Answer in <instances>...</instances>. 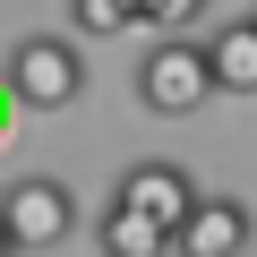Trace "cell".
I'll list each match as a JSON object with an SVG mask.
<instances>
[{"mask_svg": "<svg viewBox=\"0 0 257 257\" xmlns=\"http://www.w3.org/2000/svg\"><path fill=\"white\" fill-rule=\"evenodd\" d=\"M248 240H257V214L240 197H197L189 223L172 231V257H240Z\"/></svg>", "mask_w": 257, "mask_h": 257, "instance_id": "5", "label": "cell"}, {"mask_svg": "<svg viewBox=\"0 0 257 257\" xmlns=\"http://www.w3.org/2000/svg\"><path fill=\"white\" fill-rule=\"evenodd\" d=\"M0 77H9L18 111H69V103L86 94V52H77L69 35H26Z\"/></svg>", "mask_w": 257, "mask_h": 257, "instance_id": "1", "label": "cell"}, {"mask_svg": "<svg viewBox=\"0 0 257 257\" xmlns=\"http://www.w3.org/2000/svg\"><path fill=\"white\" fill-rule=\"evenodd\" d=\"M9 120H18V94H9V77H0V138H9Z\"/></svg>", "mask_w": 257, "mask_h": 257, "instance_id": "10", "label": "cell"}, {"mask_svg": "<svg viewBox=\"0 0 257 257\" xmlns=\"http://www.w3.org/2000/svg\"><path fill=\"white\" fill-rule=\"evenodd\" d=\"M206 18V0H138V26H155V35H189Z\"/></svg>", "mask_w": 257, "mask_h": 257, "instance_id": "9", "label": "cell"}, {"mask_svg": "<svg viewBox=\"0 0 257 257\" xmlns=\"http://www.w3.org/2000/svg\"><path fill=\"white\" fill-rule=\"evenodd\" d=\"M206 69H214V94H257V18H231L206 35Z\"/></svg>", "mask_w": 257, "mask_h": 257, "instance_id": "6", "label": "cell"}, {"mask_svg": "<svg viewBox=\"0 0 257 257\" xmlns=\"http://www.w3.org/2000/svg\"><path fill=\"white\" fill-rule=\"evenodd\" d=\"M94 248H103V257H172V231L146 223V214H128V206H103Z\"/></svg>", "mask_w": 257, "mask_h": 257, "instance_id": "7", "label": "cell"}, {"mask_svg": "<svg viewBox=\"0 0 257 257\" xmlns=\"http://www.w3.org/2000/svg\"><path fill=\"white\" fill-rule=\"evenodd\" d=\"M248 18H257V9H248Z\"/></svg>", "mask_w": 257, "mask_h": 257, "instance_id": "12", "label": "cell"}, {"mask_svg": "<svg viewBox=\"0 0 257 257\" xmlns=\"http://www.w3.org/2000/svg\"><path fill=\"white\" fill-rule=\"evenodd\" d=\"M0 223H9L18 248H60L77 231V197H69V180L26 172V180H9V197H0Z\"/></svg>", "mask_w": 257, "mask_h": 257, "instance_id": "3", "label": "cell"}, {"mask_svg": "<svg viewBox=\"0 0 257 257\" xmlns=\"http://www.w3.org/2000/svg\"><path fill=\"white\" fill-rule=\"evenodd\" d=\"M69 18L77 35H120V26H138V0H69Z\"/></svg>", "mask_w": 257, "mask_h": 257, "instance_id": "8", "label": "cell"}, {"mask_svg": "<svg viewBox=\"0 0 257 257\" xmlns=\"http://www.w3.org/2000/svg\"><path fill=\"white\" fill-rule=\"evenodd\" d=\"M138 103L155 120H189L197 103H214V69H206V43L189 35H163L146 60H138Z\"/></svg>", "mask_w": 257, "mask_h": 257, "instance_id": "2", "label": "cell"}, {"mask_svg": "<svg viewBox=\"0 0 257 257\" xmlns=\"http://www.w3.org/2000/svg\"><path fill=\"white\" fill-rule=\"evenodd\" d=\"M0 257H18V240H9V223H0Z\"/></svg>", "mask_w": 257, "mask_h": 257, "instance_id": "11", "label": "cell"}, {"mask_svg": "<svg viewBox=\"0 0 257 257\" xmlns=\"http://www.w3.org/2000/svg\"><path fill=\"white\" fill-rule=\"evenodd\" d=\"M197 197H206V189H197L180 163H163V155H155V163H128V172H120V189H111V206L146 214V223H163V231H180Z\"/></svg>", "mask_w": 257, "mask_h": 257, "instance_id": "4", "label": "cell"}]
</instances>
